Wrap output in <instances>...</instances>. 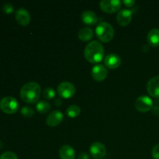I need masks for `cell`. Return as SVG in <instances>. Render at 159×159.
<instances>
[{"label":"cell","mask_w":159,"mask_h":159,"mask_svg":"<svg viewBox=\"0 0 159 159\" xmlns=\"http://www.w3.org/2000/svg\"><path fill=\"white\" fill-rule=\"evenodd\" d=\"M82 22L88 26L95 25L98 21V17L93 11L85 10L84 11L81 16Z\"/></svg>","instance_id":"9a60e30c"},{"label":"cell","mask_w":159,"mask_h":159,"mask_svg":"<svg viewBox=\"0 0 159 159\" xmlns=\"http://www.w3.org/2000/svg\"><path fill=\"white\" fill-rule=\"evenodd\" d=\"M57 93L64 99H68L72 97L75 93V87L69 82H61L57 86Z\"/></svg>","instance_id":"8992f818"},{"label":"cell","mask_w":159,"mask_h":159,"mask_svg":"<svg viewBox=\"0 0 159 159\" xmlns=\"http://www.w3.org/2000/svg\"><path fill=\"white\" fill-rule=\"evenodd\" d=\"M16 20L21 26H27L31 20L29 12L24 8H20L16 12Z\"/></svg>","instance_id":"7c38bea8"},{"label":"cell","mask_w":159,"mask_h":159,"mask_svg":"<svg viewBox=\"0 0 159 159\" xmlns=\"http://www.w3.org/2000/svg\"><path fill=\"white\" fill-rule=\"evenodd\" d=\"M147 90L152 97L159 98V75L154 76L148 81Z\"/></svg>","instance_id":"4fadbf2b"},{"label":"cell","mask_w":159,"mask_h":159,"mask_svg":"<svg viewBox=\"0 0 159 159\" xmlns=\"http://www.w3.org/2000/svg\"><path fill=\"white\" fill-rule=\"evenodd\" d=\"M96 34L101 41L107 43L114 37V29L110 23L102 22L96 26Z\"/></svg>","instance_id":"3957f363"},{"label":"cell","mask_w":159,"mask_h":159,"mask_svg":"<svg viewBox=\"0 0 159 159\" xmlns=\"http://www.w3.org/2000/svg\"><path fill=\"white\" fill-rule=\"evenodd\" d=\"M36 109H37V112L40 113H47L49 112L51 109V106L48 101L41 100L39 101L36 106Z\"/></svg>","instance_id":"d6986e66"},{"label":"cell","mask_w":159,"mask_h":159,"mask_svg":"<svg viewBox=\"0 0 159 159\" xmlns=\"http://www.w3.org/2000/svg\"><path fill=\"white\" fill-rule=\"evenodd\" d=\"M152 155L154 159H159V144H157L156 145L154 146L152 152Z\"/></svg>","instance_id":"d4e9b609"},{"label":"cell","mask_w":159,"mask_h":159,"mask_svg":"<svg viewBox=\"0 0 159 159\" xmlns=\"http://www.w3.org/2000/svg\"><path fill=\"white\" fill-rule=\"evenodd\" d=\"M84 55L85 59L90 63H99L104 57L103 46L100 42L93 40L85 47Z\"/></svg>","instance_id":"7a4b0ae2"},{"label":"cell","mask_w":159,"mask_h":159,"mask_svg":"<svg viewBox=\"0 0 159 159\" xmlns=\"http://www.w3.org/2000/svg\"><path fill=\"white\" fill-rule=\"evenodd\" d=\"M122 2L120 0H102L99 3L102 11L107 13H113L121 8Z\"/></svg>","instance_id":"52a82bcc"},{"label":"cell","mask_w":159,"mask_h":159,"mask_svg":"<svg viewBox=\"0 0 159 159\" xmlns=\"http://www.w3.org/2000/svg\"><path fill=\"white\" fill-rule=\"evenodd\" d=\"M0 159H18V157L14 152H6L2 154Z\"/></svg>","instance_id":"603a6c76"},{"label":"cell","mask_w":159,"mask_h":159,"mask_svg":"<svg viewBox=\"0 0 159 159\" xmlns=\"http://www.w3.org/2000/svg\"><path fill=\"white\" fill-rule=\"evenodd\" d=\"M2 11L6 14L12 13L14 11L13 6H12L11 3H6V4L2 6Z\"/></svg>","instance_id":"cb8c5ba5"},{"label":"cell","mask_w":159,"mask_h":159,"mask_svg":"<svg viewBox=\"0 0 159 159\" xmlns=\"http://www.w3.org/2000/svg\"><path fill=\"white\" fill-rule=\"evenodd\" d=\"M20 113L23 116L26 118L32 117L34 115V110L30 107H23L20 110Z\"/></svg>","instance_id":"44dd1931"},{"label":"cell","mask_w":159,"mask_h":159,"mask_svg":"<svg viewBox=\"0 0 159 159\" xmlns=\"http://www.w3.org/2000/svg\"><path fill=\"white\" fill-rule=\"evenodd\" d=\"M123 3H124L127 7H131V6H133V5L135 3V1L134 0H124V1H123Z\"/></svg>","instance_id":"484cf974"},{"label":"cell","mask_w":159,"mask_h":159,"mask_svg":"<svg viewBox=\"0 0 159 159\" xmlns=\"http://www.w3.org/2000/svg\"><path fill=\"white\" fill-rule=\"evenodd\" d=\"M64 115L59 110H54L51 112L46 119V123L50 127H56L62 122Z\"/></svg>","instance_id":"8fae6325"},{"label":"cell","mask_w":159,"mask_h":159,"mask_svg":"<svg viewBox=\"0 0 159 159\" xmlns=\"http://www.w3.org/2000/svg\"><path fill=\"white\" fill-rule=\"evenodd\" d=\"M2 147H3V142L2 141H0V148H2Z\"/></svg>","instance_id":"f546056e"},{"label":"cell","mask_w":159,"mask_h":159,"mask_svg":"<svg viewBox=\"0 0 159 159\" xmlns=\"http://www.w3.org/2000/svg\"><path fill=\"white\" fill-rule=\"evenodd\" d=\"M105 65L110 69L117 68L121 65V58L116 54H110L106 56L104 59Z\"/></svg>","instance_id":"5bb4252c"},{"label":"cell","mask_w":159,"mask_h":159,"mask_svg":"<svg viewBox=\"0 0 159 159\" xmlns=\"http://www.w3.org/2000/svg\"><path fill=\"white\" fill-rule=\"evenodd\" d=\"M89 152L93 158L96 159H102L107 154V149L104 144L100 142H94L91 144Z\"/></svg>","instance_id":"ba28073f"},{"label":"cell","mask_w":159,"mask_h":159,"mask_svg":"<svg viewBox=\"0 0 159 159\" xmlns=\"http://www.w3.org/2000/svg\"><path fill=\"white\" fill-rule=\"evenodd\" d=\"M0 109L8 114L15 113L19 109V102L12 96H6L0 100Z\"/></svg>","instance_id":"277c9868"},{"label":"cell","mask_w":159,"mask_h":159,"mask_svg":"<svg viewBox=\"0 0 159 159\" xmlns=\"http://www.w3.org/2000/svg\"><path fill=\"white\" fill-rule=\"evenodd\" d=\"M148 42L152 47L159 46V29H152L149 31L147 37Z\"/></svg>","instance_id":"e0dca14e"},{"label":"cell","mask_w":159,"mask_h":159,"mask_svg":"<svg viewBox=\"0 0 159 159\" xmlns=\"http://www.w3.org/2000/svg\"><path fill=\"white\" fill-rule=\"evenodd\" d=\"M66 113L70 118H75L80 114L81 109L77 105H71L68 107Z\"/></svg>","instance_id":"ffe728a7"},{"label":"cell","mask_w":159,"mask_h":159,"mask_svg":"<svg viewBox=\"0 0 159 159\" xmlns=\"http://www.w3.org/2000/svg\"><path fill=\"white\" fill-rule=\"evenodd\" d=\"M78 37L82 41H88L93 37V30L89 27H83L80 29L78 34Z\"/></svg>","instance_id":"ac0fdd59"},{"label":"cell","mask_w":159,"mask_h":159,"mask_svg":"<svg viewBox=\"0 0 159 159\" xmlns=\"http://www.w3.org/2000/svg\"><path fill=\"white\" fill-rule=\"evenodd\" d=\"M108 71L102 65H96L92 69V77L96 82H102L107 78Z\"/></svg>","instance_id":"30bf717a"},{"label":"cell","mask_w":159,"mask_h":159,"mask_svg":"<svg viewBox=\"0 0 159 159\" xmlns=\"http://www.w3.org/2000/svg\"><path fill=\"white\" fill-rule=\"evenodd\" d=\"M132 20V12L130 9H122L117 12L116 22L121 26H126L130 23Z\"/></svg>","instance_id":"9c48e42d"},{"label":"cell","mask_w":159,"mask_h":159,"mask_svg":"<svg viewBox=\"0 0 159 159\" xmlns=\"http://www.w3.org/2000/svg\"><path fill=\"white\" fill-rule=\"evenodd\" d=\"M135 108L141 113H147L153 108V101L149 96H141L135 101Z\"/></svg>","instance_id":"5b68a950"},{"label":"cell","mask_w":159,"mask_h":159,"mask_svg":"<svg viewBox=\"0 0 159 159\" xmlns=\"http://www.w3.org/2000/svg\"><path fill=\"white\" fill-rule=\"evenodd\" d=\"M78 159H90V158L88 154L85 153V152H82V153L79 154V156H78Z\"/></svg>","instance_id":"4316f807"},{"label":"cell","mask_w":159,"mask_h":159,"mask_svg":"<svg viewBox=\"0 0 159 159\" xmlns=\"http://www.w3.org/2000/svg\"><path fill=\"white\" fill-rule=\"evenodd\" d=\"M55 90L51 87H48L43 90V96L46 99H52L55 97Z\"/></svg>","instance_id":"7402d4cb"},{"label":"cell","mask_w":159,"mask_h":159,"mask_svg":"<svg viewBox=\"0 0 159 159\" xmlns=\"http://www.w3.org/2000/svg\"><path fill=\"white\" fill-rule=\"evenodd\" d=\"M54 104H55L56 107H60L62 104V99H61V98L55 99V100H54Z\"/></svg>","instance_id":"83f0119b"},{"label":"cell","mask_w":159,"mask_h":159,"mask_svg":"<svg viewBox=\"0 0 159 159\" xmlns=\"http://www.w3.org/2000/svg\"><path fill=\"white\" fill-rule=\"evenodd\" d=\"M41 93L40 85L35 82H30L23 85L20 89V97L26 103H36Z\"/></svg>","instance_id":"6da1fadb"},{"label":"cell","mask_w":159,"mask_h":159,"mask_svg":"<svg viewBox=\"0 0 159 159\" xmlns=\"http://www.w3.org/2000/svg\"><path fill=\"white\" fill-rule=\"evenodd\" d=\"M59 156L61 159H75V149L70 145H64L60 148Z\"/></svg>","instance_id":"2e32d148"},{"label":"cell","mask_w":159,"mask_h":159,"mask_svg":"<svg viewBox=\"0 0 159 159\" xmlns=\"http://www.w3.org/2000/svg\"><path fill=\"white\" fill-rule=\"evenodd\" d=\"M152 113L155 115H159V107L158 106L153 107V108H152Z\"/></svg>","instance_id":"f1b7e54d"}]
</instances>
